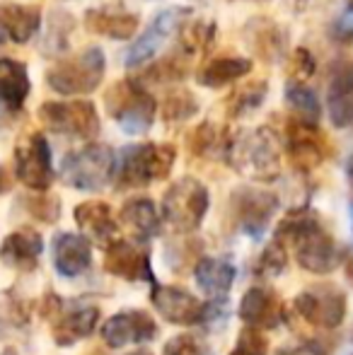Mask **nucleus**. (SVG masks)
Here are the masks:
<instances>
[{
    "label": "nucleus",
    "instance_id": "1",
    "mask_svg": "<svg viewBox=\"0 0 353 355\" xmlns=\"http://www.w3.org/2000/svg\"><path fill=\"white\" fill-rule=\"evenodd\" d=\"M276 239L283 247L293 249L298 263L305 271H312L317 276L332 273L341 263V252L334 237L327 232L317 213L310 208H298L288 213L278 223Z\"/></svg>",
    "mask_w": 353,
    "mask_h": 355
},
{
    "label": "nucleus",
    "instance_id": "2",
    "mask_svg": "<svg viewBox=\"0 0 353 355\" xmlns=\"http://www.w3.org/2000/svg\"><path fill=\"white\" fill-rule=\"evenodd\" d=\"M227 159L252 182H273L281 174V143L268 126L245 128L230 138Z\"/></svg>",
    "mask_w": 353,
    "mask_h": 355
},
{
    "label": "nucleus",
    "instance_id": "3",
    "mask_svg": "<svg viewBox=\"0 0 353 355\" xmlns=\"http://www.w3.org/2000/svg\"><path fill=\"white\" fill-rule=\"evenodd\" d=\"M177 150L170 143H133L119 150L114 182L119 189H143L170 177Z\"/></svg>",
    "mask_w": 353,
    "mask_h": 355
},
{
    "label": "nucleus",
    "instance_id": "4",
    "mask_svg": "<svg viewBox=\"0 0 353 355\" xmlns=\"http://www.w3.org/2000/svg\"><path fill=\"white\" fill-rule=\"evenodd\" d=\"M104 107L109 116L128 136H143L153 128L157 116V99L148 85L138 78H123L104 92Z\"/></svg>",
    "mask_w": 353,
    "mask_h": 355
},
{
    "label": "nucleus",
    "instance_id": "5",
    "mask_svg": "<svg viewBox=\"0 0 353 355\" xmlns=\"http://www.w3.org/2000/svg\"><path fill=\"white\" fill-rule=\"evenodd\" d=\"M107 73L104 51L99 46H87L71 58H58L46 71V85L63 97H80L99 87Z\"/></svg>",
    "mask_w": 353,
    "mask_h": 355
},
{
    "label": "nucleus",
    "instance_id": "6",
    "mask_svg": "<svg viewBox=\"0 0 353 355\" xmlns=\"http://www.w3.org/2000/svg\"><path fill=\"white\" fill-rule=\"evenodd\" d=\"M117 153L104 143H87L61 159V182L78 191H99L114 179Z\"/></svg>",
    "mask_w": 353,
    "mask_h": 355
},
{
    "label": "nucleus",
    "instance_id": "7",
    "mask_svg": "<svg viewBox=\"0 0 353 355\" xmlns=\"http://www.w3.org/2000/svg\"><path fill=\"white\" fill-rule=\"evenodd\" d=\"M39 121L51 133L68 138L92 141L102 131L97 107L89 99H68V102H44L39 107Z\"/></svg>",
    "mask_w": 353,
    "mask_h": 355
},
{
    "label": "nucleus",
    "instance_id": "8",
    "mask_svg": "<svg viewBox=\"0 0 353 355\" xmlns=\"http://www.w3.org/2000/svg\"><path fill=\"white\" fill-rule=\"evenodd\" d=\"M208 189L198 179L182 177L162 196V218L177 232H193L208 213Z\"/></svg>",
    "mask_w": 353,
    "mask_h": 355
},
{
    "label": "nucleus",
    "instance_id": "9",
    "mask_svg": "<svg viewBox=\"0 0 353 355\" xmlns=\"http://www.w3.org/2000/svg\"><path fill=\"white\" fill-rule=\"evenodd\" d=\"M15 172L32 191H46L53 182V157L44 133H27L15 148Z\"/></svg>",
    "mask_w": 353,
    "mask_h": 355
},
{
    "label": "nucleus",
    "instance_id": "10",
    "mask_svg": "<svg viewBox=\"0 0 353 355\" xmlns=\"http://www.w3.org/2000/svg\"><path fill=\"white\" fill-rule=\"evenodd\" d=\"M293 307L312 327L336 329L346 317V295L334 285H315L302 290Z\"/></svg>",
    "mask_w": 353,
    "mask_h": 355
},
{
    "label": "nucleus",
    "instance_id": "11",
    "mask_svg": "<svg viewBox=\"0 0 353 355\" xmlns=\"http://www.w3.org/2000/svg\"><path fill=\"white\" fill-rule=\"evenodd\" d=\"M286 150L291 162L300 172H310L327 159L329 145H327L325 133L320 131L317 123L291 116L286 126Z\"/></svg>",
    "mask_w": 353,
    "mask_h": 355
},
{
    "label": "nucleus",
    "instance_id": "12",
    "mask_svg": "<svg viewBox=\"0 0 353 355\" xmlns=\"http://www.w3.org/2000/svg\"><path fill=\"white\" fill-rule=\"evenodd\" d=\"M191 10L189 8H167L162 12L155 15V19L150 22V27L131 44V49L126 51V68L131 71H141L143 66L155 58L157 49L165 44V39L170 37L172 32H177V27L184 22V17H189Z\"/></svg>",
    "mask_w": 353,
    "mask_h": 355
},
{
    "label": "nucleus",
    "instance_id": "13",
    "mask_svg": "<svg viewBox=\"0 0 353 355\" xmlns=\"http://www.w3.org/2000/svg\"><path fill=\"white\" fill-rule=\"evenodd\" d=\"M278 208V198L271 191L255 187H242L232 193V211L237 218V227L250 237H261Z\"/></svg>",
    "mask_w": 353,
    "mask_h": 355
},
{
    "label": "nucleus",
    "instance_id": "14",
    "mask_svg": "<svg viewBox=\"0 0 353 355\" xmlns=\"http://www.w3.org/2000/svg\"><path fill=\"white\" fill-rule=\"evenodd\" d=\"M83 22H85L87 32L97 34V37H107L114 39V42H128L138 32L141 17H138V12L123 8V5L107 3L89 8L85 17H83Z\"/></svg>",
    "mask_w": 353,
    "mask_h": 355
},
{
    "label": "nucleus",
    "instance_id": "15",
    "mask_svg": "<svg viewBox=\"0 0 353 355\" xmlns=\"http://www.w3.org/2000/svg\"><path fill=\"white\" fill-rule=\"evenodd\" d=\"M153 304L160 312V317L177 327H193L203 324L206 304H201L191 293L175 285H153Z\"/></svg>",
    "mask_w": 353,
    "mask_h": 355
},
{
    "label": "nucleus",
    "instance_id": "16",
    "mask_svg": "<svg viewBox=\"0 0 353 355\" xmlns=\"http://www.w3.org/2000/svg\"><path fill=\"white\" fill-rule=\"evenodd\" d=\"M104 268L126 281H155L150 271V254L143 242H126V239L112 242L107 247Z\"/></svg>",
    "mask_w": 353,
    "mask_h": 355
},
{
    "label": "nucleus",
    "instance_id": "17",
    "mask_svg": "<svg viewBox=\"0 0 353 355\" xmlns=\"http://www.w3.org/2000/svg\"><path fill=\"white\" fill-rule=\"evenodd\" d=\"M157 336V327L153 317L143 309L114 314L102 327V338L109 348H123L128 343H146Z\"/></svg>",
    "mask_w": 353,
    "mask_h": 355
},
{
    "label": "nucleus",
    "instance_id": "18",
    "mask_svg": "<svg viewBox=\"0 0 353 355\" xmlns=\"http://www.w3.org/2000/svg\"><path fill=\"white\" fill-rule=\"evenodd\" d=\"M329 119L336 128H353V61L336 58L329 68Z\"/></svg>",
    "mask_w": 353,
    "mask_h": 355
},
{
    "label": "nucleus",
    "instance_id": "19",
    "mask_svg": "<svg viewBox=\"0 0 353 355\" xmlns=\"http://www.w3.org/2000/svg\"><path fill=\"white\" fill-rule=\"evenodd\" d=\"M245 42L250 51L264 63L283 61L288 51V32L268 17H252L245 24Z\"/></svg>",
    "mask_w": 353,
    "mask_h": 355
},
{
    "label": "nucleus",
    "instance_id": "20",
    "mask_svg": "<svg viewBox=\"0 0 353 355\" xmlns=\"http://www.w3.org/2000/svg\"><path fill=\"white\" fill-rule=\"evenodd\" d=\"M42 29V10L34 5L0 3V44L22 46Z\"/></svg>",
    "mask_w": 353,
    "mask_h": 355
},
{
    "label": "nucleus",
    "instance_id": "21",
    "mask_svg": "<svg viewBox=\"0 0 353 355\" xmlns=\"http://www.w3.org/2000/svg\"><path fill=\"white\" fill-rule=\"evenodd\" d=\"M240 319L247 327L255 329H273L278 327L283 314V304L273 290L264 288V285H255L250 288L240 300V309H237Z\"/></svg>",
    "mask_w": 353,
    "mask_h": 355
},
{
    "label": "nucleus",
    "instance_id": "22",
    "mask_svg": "<svg viewBox=\"0 0 353 355\" xmlns=\"http://www.w3.org/2000/svg\"><path fill=\"white\" fill-rule=\"evenodd\" d=\"M76 223L80 225L83 234L94 244L109 247L119 239V220L114 218L109 203L104 201H85L76 206Z\"/></svg>",
    "mask_w": 353,
    "mask_h": 355
},
{
    "label": "nucleus",
    "instance_id": "23",
    "mask_svg": "<svg viewBox=\"0 0 353 355\" xmlns=\"http://www.w3.org/2000/svg\"><path fill=\"white\" fill-rule=\"evenodd\" d=\"M53 263L56 271L66 278L85 273L92 263V247L85 234L61 232L53 237Z\"/></svg>",
    "mask_w": 353,
    "mask_h": 355
},
{
    "label": "nucleus",
    "instance_id": "24",
    "mask_svg": "<svg viewBox=\"0 0 353 355\" xmlns=\"http://www.w3.org/2000/svg\"><path fill=\"white\" fill-rule=\"evenodd\" d=\"M29 71L15 58H0V114L22 112L29 97Z\"/></svg>",
    "mask_w": 353,
    "mask_h": 355
},
{
    "label": "nucleus",
    "instance_id": "25",
    "mask_svg": "<svg viewBox=\"0 0 353 355\" xmlns=\"http://www.w3.org/2000/svg\"><path fill=\"white\" fill-rule=\"evenodd\" d=\"M44 252V239L37 230H17V232L8 234L0 247V259L5 266L17 268V271H32L37 268L39 257Z\"/></svg>",
    "mask_w": 353,
    "mask_h": 355
},
{
    "label": "nucleus",
    "instance_id": "26",
    "mask_svg": "<svg viewBox=\"0 0 353 355\" xmlns=\"http://www.w3.org/2000/svg\"><path fill=\"white\" fill-rule=\"evenodd\" d=\"M99 309L97 307H58V317L53 319V338L58 346H73L80 338H87L97 329Z\"/></svg>",
    "mask_w": 353,
    "mask_h": 355
},
{
    "label": "nucleus",
    "instance_id": "27",
    "mask_svg": "<svg viewBox=\"0 0 353 355\" xmlns=\"http://www.w3.org/2000/svg\"><path fill=\"white\" fill-rule=\"evenodd\" d=\"M119 223L138 242H148L160 232V213L150 198H131L123 203V208L119 211Z\"/></svg>",
    "mask_w": 353,
    "mask_h": 355
},
{
    "label": "nucleus",
    "instance_id": "28",
    "mask_svg": "<svg viewBox=\"0 0 353 355\" xmlns=\"http://www.w3.org/2000/svg\"><path fill=\"white\" fill-rule=\"evenodd\" d=\"M255 68V61L245 56H216L196 73V83L208 89H221L237 80L247 78Z\"/></svg>",
    "mask_w": 353,
    "mask_h": 355
},
{
    "label": "nucleus",
    "instance_id": "29",
    "mask_svg": "<svg viewBox=\"0 0 353 355\" xmlns=\"http://www.w3.org/2000/svg\"><path fill=\"white\" fill-rule=\"evenodd\" d=\"M230 133L213 121H203L189 133V150L203 159H227Z\"/></svg>",
    "mask_w": 353,
    "mask_h": 355
},
{
    "label": "nucleus",
    "instance_id": "30",
    "mask_svg": "<svg viewBox=\"0 0 353 355\" xmlns=\"http://www.w3.org/2000/svg\"><path fill=\"white\" fill-rule=\"evenodd\" d=\"M235 266L225 259H201L193 268V278H196L198 288L213 300L227 295L232 281H235Z\"/></svg>",
    "mask_w": 353,
    "mask_h": 355
},
{
    "label": "nucleus",
    "instance_id": "31",
    "mask_svg": "<svg viewBox=\"0 0 353 355\" xmlns=\"http://www.w3.org/2000/svg\"><path fill=\"white\" fill-rule=\"evenodd\" d=\"M218 24L213 19H184L177 27V46L184 56L198 58L216 42Z\"/></svg>",
    "mask_w": 353,
    "mask_h": 355
},
{
    "label": "nucleus",
    "instance_id": "32",
    "mask_svg": "<svg viewBox=\"0 0 353 355\" xmlns=\"http://www.w3.org/2000/svg\"><path fill=\"white\" fill-rule=\"evenodd\" d=\"M283 97H286V104H288V109H291V116L302 119V121L320 123L322 104H320V99H317V92L310 85H305L298 78H291L286 83V89H283Z\"/></svg>",
    "mask_w": 353,
    "mask_h": 355
},
{
    "label": "nucleus",
    "instance_id": "33",
    "mask_svg": "<svg viewBox=\"0 0 353 355\" xmlns=\"http://www.w3.org/2000/svg\"><path fill=\"white\" fill-rule=\"evenodd\" d=\"M266 94H268L266 80H250V83L240 85V87L225 99L227 119H242V116L255 114L257 109L264 104Z\"/></svg>",
    "mask_w": 353,
    "mask_h": 355
},
{
    "label": "nucleus",
    "instance_id": "34",
    "mask_svg": "<svg viewBox=\"0 0 353 355\" xmlns=\"http://www.w3.org/2000/svg\"><path fill=\"white\" fill-rule=\"evenodd\" d=\"M189 61H191L189 56H184L182 51H175L165 58H157V61L150 63V66H143V75L138 80H141L143 85H148V83H155V85L179 83L182 78H187Z\"/></svg>",
    "mask_w": 353,
    "mask_h": 355
},
{
    "label": "nucleus",
    "instance_id": "35",
    "mask_svg": "<svg viewBox=\"0 0 353 355\" xmlns=\"http://www.w3.org/2000/svg\"><path fill=\"white\" fill-rule=\"evenodd\" d=\"M160 114H162V121L170 123V126L184 123L198 114V102L193 97V92H189L187 87H175L162 97Z\"/></svg>",
    "mask_w": 353,
    "mask_h": 355
},
{
    "label": "nucleus",
    "instance_id": "36",
    "mask_svg": "<svg viewBox=\"0 0 353 355\" xmlns=\"http://www.w3.org/2000/svg\"><path fill=\"white\" fill-rule=\"evenodd\" d=\"M73 27H76V17L63 10L51 12L46 22V34H44V51L49 56H58L68 49V37H71Z\"/></svg>",
    "mask_w": 353,
    "mask_h": 355
},
{
    "label": "nucleus",
    "instance_id": "37",
    "mask_svg": "<svg viewBox=\"0 0 353 355\" xmlns=\"http://www.w3.org/2000/svg\"><path fill=\"white\" fill-rule=\"evenodd\" d=\"M286 261H288L286 247L276 239V242H271L264 252H261L259 261H257V266H255L257 278H261V281H271V278H276L278 273L286 268Z\"/></svg>",
    "mask_w": 353,
    "mask_h": 355
},
{
    "label": "nucleus",
    "instance_id": "38",
    "mask_svg": "<svg viewBox=\"0 0 353 355\" xmlns=\"http://www.w3.org/2000/svg\"><path fill=\"white\" fill-rule=\"evenodd\" d=\"M0 322L10 324V327H24L29 322L27 304L22 297L8 290V293H0Z\"/></svg>",
    "mask_w": 353,
    "mask_h": 355
},
{
    "label": "nucleus",
    "instance_id": "39",
    "mask_svg": "<svg viewBox=\"0 0 353 355\" xmlns=\"http://www.w3.org/2000/svg\"><path fill=\"white\" fill-rule=\"evenodd\" d=\"M266 338L259 334V329L250 327L237 336V343L230 355H266Z\"/></svg>",
    "mask_w": 353,
    "mask_h": 355
},
{
    "label": "nucleus",
    "instance_id": "40",
    "mask_svg": "<svg viewBox=\"0 0 353 355\" xmlns=\"http://www.w3.org/2000/svg\"><path fill=\"white\" fill-rule=\"evenodd\" d=\"M165 355H206V348L196 341L193 336H175L165 346Z\"/></svg>",
    "mask_w": 353,
    "mask_h": 355
},
{
    "label": "nucleus",
    "instance_id": "41",
    "mask_svg": "<svg viewBox=\"0 0 353 355\" xmlns=\"http://www.w3.org/2000/svg\"><path fill=\"white\" fill-rule=\"evenodd\" d=\"M291 66H293V78L298 80H307L310 75H315V56H312L307 49H295L291 58Z\"/></svg>",
    "mask_w": 353,
    "mask_h": 355
},
{
    "label": "nucleus",
    "instance_id": "42",
    "mask_svg": "<svg viewBox=\"0 0 353 355\" xmlns=\"http://www.w3.org/2000/svg\"><path fill=\"white\" fill-rule=\"evenodd\" d=\"M329 37L339 46H349V44H353V24L349 19H334L329 27Z\"/></svg>",
    "mask_w": 353,
    "mask_h": 355
},
{
    "label": "nucleus",
    "instance_id": "43",
    "mask_svg": "<svg viewBox=\"0 0 353 355\" xmlns=\"http://www.w3.org/2000/svg\"><path fill=\"white\" fill-rule=\"evenodd\" d=\"M273 355H315L310 346H298V348H278Z\"/></svg>",
    "mask_w": 353,
    "mask_h": 355
},
{
    "label": "nucleus",
    "instance_id": "44",
    "mask_svg": "<svg viewBox=\"0 0 353 355\" xmlns=\"http://www.w3.org/2000/svg\"><path fill=\"white\" fill-rule=\"evenodd\" d=\"M346 177H349V184H351V189H353V155L349 157V162H346Z\"/></svg>",
    "mask_w": 353,
    "mask_h": 355
},
{
    "label": "nucleus",
    "instance_id": "45",
    "mask_svg": "<svg viewBox=\"0 0 353 355\" xmlns=\"http://www.w3.org/2000/svg\"><path fill=\"white\" fill-rule=\"evenodd\" d=\"M293 3H295V8H298V10H302L307 3H310V0H291V5H293Z\"/></svg>",
    "mask_w": 353,
    "mask_h": 355
},
{
    "label": "nucleus",
    "instance_id": "46",
    "mask_svg": "<svg viewBox=\"0 0 353 355\" xmlns=\"http://www.w3.org/2000/svg\"><path fill=\"white\" fill-rule=\"evenodd\" d=\"M5 189V182H3V169H0V191Z\"/></svg>",
    "mask_w": 353,
    "mask_h": 355
},
{
    "label": "nucleus",
    "instance_id": "47",
    "mask_svg": "<svg viewBox=\"0 0 353 355\" xmlns=\"http://www.w3.org/2000/svg\"><path fill=\"white\" fill-rule=\"evenodd\" d=\"M128 355H153V353H148V351H136V353H128Z\"/></svg>",
    "mask_w": 353,
    "mask_h": 355
},
{
    "label": "nucleus",
    "instance_id": "48",
    "mask_svg": "<svg viewBox=\"0 0 353 355\" xmlns=\"http://www.w3.org/2000/svg\"><path fill=\"white\" fill-rule=\"evenodd\" d=\"M349 12L353 15V0H349Z\"/></svg>",
    "mask_w": 353,
    "mask_h": 355
},
{
    "label": "nucleus",
    "instance_id": "49",
    "mask_svg": "<svg viewBox=\"0 0 353 355\" xmlns=\"http://www.w3.org/2000/svg\"><path fill=\"white\" fill-rule=\"evenodd\" d=\"M0 355H15V351H3V353H0Z\"/></svg>",
    "mask_w": 353,
    "mask_h": 355
},
{
    "label": "nucleus",
    "instance_id": "50",
    "mask_svg": "<svg viewBox=\"0 0 353 355\" xmlns=\"http://www.w3.org/2000/svg\"><path fill=\"white\" fill-rule=\"evenodd\" d=\"M351 218H353V201H351Z\"/></svg>",
    "mask_w": 353,
    "mask_h": 355
}]
</instances>
